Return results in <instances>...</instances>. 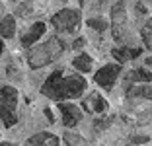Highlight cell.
<instances>
[{
	"label": "cell",
	"mask_w": 152,
	"mask_h": 146,
	"mask_svg": "<svg viewBox=\"0 0 152 146\" xmlns=\"http://www.w3.org/2000/svg\"><path fill=\"white\" fill-rule=\"evenodd\" d=\"M127 78H129L131 82H144V84H148V82H150V72L144 70V68H137V70H133Z\"/></svg>",
	"instance_id": "cell-14"
},
{
	"label": "cell",
	"mask_w": 152,
	"mask_h": 146,
	"mask_svg": "<svg viewBox=\"0 0 152 146\" xmlns=\"http://www.w3.org/2000/svg\"><path fill=\"white\" fill-rule=\"evenodd\" d=\"M58 111H61V117H63L64 127H74V125H78L80 119H82V109L78 105H74V103L58 101Z\"/></svg>",
	"instance_id": "cell-7"
},
{
	"label": "cell",
	"mask_w": 152,
	"mask_h": 146,
	"mask_svg": "<svg viewBox=\"0 0 152 146\" xmlns=\"http://www.w3.org/2000/svg\"><path fill=\"white\" fill-rule=\"evenodd\" d=\"M47 31V26H45L43 22H37V23H33L29 29L23 33V37H22V45L23 47H29L31 43H35L39 37H43V33Z\"/></svg>",
	"instance_id": "cell-10"
},
{
	"label": "cell",
	"mask_w": 152,
	"mask_h": 146,
	"mask_svg": "<svg viewBox=\"0 0 152 146\" xmlns=\"http://www.w3.org/2000/svg\"><path fill=\"white\" fill-rule=\"evenodd\" d=\"M111 53L119 62H127V61H133V58L140 57L142 51L140 49H131V47H121V49H113Z\"/></svg>",
	"instance_id": "cell-11"
},
{
	"label": "cell",
	"mask_w": 152,
	"mask_h": 146,
	"mask_svg": "<svg viewBox=\"0 0 152 146\" xmlns=\"http://www.w3.org/2000/svg\"><path fill=\"white\" fill-rule=\"evenodd\" d=\"M88 26L94 27V29H98V31H103V29H107V27H109V23L105 22L103 18H92V20H88Z\"/></svg>",
	"instance_id": "cell-16"
},
{
	"label": "cell",
	"mask_w": 152,
	"mask_h": 146,
	"mask_svg": "<svg viewBox=\"0 0 152 146\" xmlns=\"http://www.w3.org/2000/svg\"><path fill=\"white\" fill-rule=\"evenodd\" d=\"M119 74H121V64H105L103 68H99L96 72L94 80L98 86H102L105 90H111L113 84L117 82V78H119Z\"/></svg>",
	"instance_id": "cell-6"
},
{
	"label": "cell",
	"mask_w": 152,
	"mask_h": 146,
	"mask_svg": "<svg viewBox=\"0 0 152 146\" xmlns=\"http://www.w3.org/2000/svg\"><path fill=\"white\" fill-rule=\"evenodd\" d=\"M82 22V16L78 10H70V8H64L61 12H57L51 18V23L57 31H63V33H68V31H76L80 27Z\"/></svg>",
	"instance_id": "cell-4"
},
{
	"label": "cell",
	"mask_w": 152,
	"mask_h": 146,
	"mask_svg": "<svg viewBox=\"0 0 152 146\" xmlns=\"http://www.w3.org/2000/svg\"><path fill=\"white\" fill-rule=\"evenodd\" d=\"M84 109L90 111V113H103V111L107 109V101L103 99L102 96H99L98 92H92L88 97L84 99Z\"/></svg>",
	"instance_id": "cell-8"
},
{
	"label": "cell",
	"mask_w": 152,
	"mask_h": 146,
	"mask_svg": "<svg viewBox=\"0 0 152 146\" xmlns=\"http://www.w3.org/2000/svg\"><path fill=\"white\" fill-rule=\"evenodd\" d=\"M0 146H16V144H12V142H0Z\"/></svg>",
	"instance_id": "cell-18"
},
{
	"label": "cell",
	"mask_w": 152,
	"mask_h": 146,
	"mask_svg": "<svg viewBox=\"0 0 152 146\" xmlns=\"http://www.w3.org/2000/svg\"><path fill=\"white\" fill-rule=\"evenodd\" d=\"M86 90V80L80 74L64 76L63 70L51 72V76L45 80V84L41 86V93L47 96L49 99L55 101H63V99H72V97L82 96Z\"/></svg>",
	"instance_id": "cell-1"
},
{
	"label": "cell",
	"mask_w": 152,
	"mask_h": 146,
	"mask_svg": "<svg viewBox=\"0 0 152 146\" xmlns=\"http://www.w3.org/2000/svg\"><path fill=\"white\" fill-rule=\"evenodd\" d=\"M2 51H4V45H2V41H0V55H2Z\"/></svg>",
	"instance_id": "cell-19"
},
{
	"label": "cell",
	"mask_w": 152,
	"mask_h": 146,
	"mask_svg": "<svg viewBox=\"0 0 152 146\" xmlns=\"http://www.w3.org/2000/svg\"><path fill=\"white\" fill-rule=\"evenodd\" d=\"M150 29H152V23L146 22L144 27H142V41H144V47H146L148 51H150V47H152V43H150Z\"/></svg>",
	"instance_id": "cell-17"
},
{
	"label": "cell",
	"mask_w": 152,
	"mask_h": 146,
	"mask_svg": "<svg viewBox=\"0 0 152 146\" xmlns=\"http://www.w3.org/2000/svg\"><path fill=\"white\" fill-rule=\"evenodd\" d=\"M64 53V41L61 37H49L45 43L37 45L35 49L29 51L27 62L31 68H43L45 64H51L53 61H57L61 55Z\"/></svg>",
	"instance_id": "cell-2"
},
{
	"label": "cell",
	"mask_w": 152,
	"mask_h": 146,
	"mask_svg": "<svg viewBox=\"0 0 152 146\" xmlns=\"http://www.w3.org/2000/svg\"><path fill=\"white\" fill-rule=\"evenodd\" d=\"M14 33H16V20L12 16H4L0 20V35L4 39H12Z\"/></svg>",
	"instance_id": "cell-12"
},
{
	"label": "cell",
	"mask_w": 152,
	"mask_h": 146,
	"mask_svg": "<svg viewBox=\"0 0 152 146\" xmlns=\"http://www.w3.org/2000/svg\"><path fill=\"white\" fill-rule=\"evenodd\" d=\"M16 107H18V90L12 86L0 88V123L4 127L16 125V121H18Z\"/></svg>",
	"instance_id": "cell-3"
},
{
	"label": "cell",
	"mask_w": 152,
	"mask_h": 146,
	"mask_svg": "<svg viewBox=\"0 0 152 146\" xmlns=\"http://www.w3.org/2000/svg\"><path fill=\"white\" fill-rule=\"evenodd\" d=\"M127 96H131V97H134V96H142V97H146V99H150V86L148 84H142V86H134V88H131L129 92H127Z\"/></svg>",
	"instance_id": "cell-15"
},
{
	"label": "cell",
	"mask_w": 152,
	"mask_h": 146,
	"mask_svg": "<svg viewBox=\"0 0 152 146\" xmlns=\"http://www.w3.org/2000/svg\"><path fill=\"white\" fill-rule=\"evenodd\" d=\"M58 144H61L58 137H55L51 133H39L33 134L31 138H27L23 146H58Z\"/></svg>",
	"instance_id": "cell-9"
},
{
	"label": "cell",
	"mask_w": 152,
	"mask_h": 146,
	"mask_svg": "<svg viewBox=\"0 0 152 146\" xmlns=\"http://www.w3.org/2000/svg\"><path fill=\"white\" fill-rule=\"evenodd\" d=\"M125 26H127V10L123 2H117L111 8V29H113V37L117 41H123V33H125Z\"/></svg>",
	"instance_id": "cell-5"
},
{
	"label": "cell",
	"mask_w": 152,
	"mask_h": 146,
	"mask_svg": "<svg viewBox=\"0 0 152 146\" xmlns=\"http://www.w3.org/2000/svg\"><path fill=\"white\" fill-rule=\"evenodd\" d=\"M72 66L76 68V70L80 72H92V66H94V61H92V57L86 53H80L78 57L72 61Z\"/></svg>",
	"instance_id": "cell-13"
}]
</instances>
